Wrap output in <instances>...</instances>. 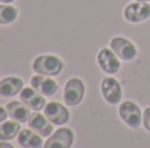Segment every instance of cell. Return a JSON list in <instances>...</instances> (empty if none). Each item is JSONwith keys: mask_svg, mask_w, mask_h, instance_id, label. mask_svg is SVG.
<instances>
[{"mask_svg": "<svg viewBox=\"0 0 150 148\" xmlns=\"http://www.w3.org/2000/svg\"><path fill=\"white\" fill-rule=\"evenodd\" d=\"M98 64L100 67V70L103 72L108 73V75H115V73L119 72L120 67H121V63H120V58L112 51L111 49H101L98 52Z\"/></svg>", "mask_w": 150, "mask_h": 148, "instance_id": "9c48e42d", "label": "cell"}, {"mask_svg": "<svg viewBox=\"0 0 150 148\" xmlns=\"http://www.w3.org/2000/svg\"><path fill=\"white\" fill-rule=\"evenodd\" d=\"M86 87L79 77H71L66 81L63 88V102L67 106H76L84 98Z\"/></svg>", "mask_w": 150, "mask_h": 148, "instance_id": "7a4b0ae2", "label": "cell"}, {"mask_svg": "<svg viewBox=\"0 0 150 148\" xmlns=\"http://www.w3.org/2000/svg\"><path fill=\"white\" fill-rule=\"evenodd\" d=\"M24 89V81L17 76H7L0 80V96L15 97Z\"/></svg>", "mask_w": 150, "mask_h": 148, "instance_id": "4fadbf2b", "label": "cell"}, {"mask_svg": "<svg viewBox=\"0 0 150 148\" xmlns=\"http://www.w3.org/2000/svg\"><path fill=\"white\" fill-rule=\"evenodd\" d=\"M8 117H9V115H8L7 108L0 106V123H3L4 121H7V118H8Z\"/></svg>", "mask_w": 150, "mask_h": 148, "instance_id": "d6986e66", "label": "cell"}, {"mask_svg": "<svg viewBox=\"0 0 150 148\" xmlns=\"http://www.w3.org/2000/svg\"><path fill=\"white\" fill-rule=\"evenodd\" d=\"M44 114L46 118L57 126H63L70 121V112L65 105L59 104L57 101L47 102L44 108Z\"/></svg>", "mask_w": 150, "mask_h": 148, "instance_id": "52a82bcc", "label": "cell"}, {"mask_svg": "<svg viewBox=\"0 0 150 148\" xmlns=\"http://www.w3.org/2000/svg\"><path fill=\"white\" fill-rule=\"evenodd\" d=\"M17 140L23 148H42L44 147V140L40 134L33 131L30 128H21V131L17 135Z\"/></svg>", "mask_w": 150, "mask_h": 148, "instance_id": "9a60e30c", "label": "cell"}, {"mask_svg": "<svg viewBox=\"0 0 150 148\" xmlns=\"http://www.w3.org/2000/svg\"><path fill=\"white\" fill-rule=\"evenodd\" d=\"M18 17V9L11 4H0V25H9Z\"/></svg>", "mask_w": 150, "mask_h": 148, "instance_id": "e0dca14e", "label": "cell"}, {"mask_svg": "<svg viewBox=\"0 0 150 148\" xmlns=\"http://www.w3.org/2000/svg\"><path fill=\"white\" fill-rule=\"evenodd\" d=\"M28 126L33 131L42 136V138H49L54 130H53V123L46 118L45 114H41L40 112H36L29 117Z\"/></svg>", "mask_w": 150, "mask_h": 148, "instance_id": "7c38bea8", "label": "cell"}, {"mask_svg": "<svg viewBox=\"0 0 150 148\" xmlns=\"http://www.w3.org/2000/svg\"><path fill=\"white\" fill-rule=\"evenodd\" d=\"M15 0H0V3H4V4H11V3H13Z\"/></svg>", "mask_w": 150, "mask_h": 148, "instance_id": "44dd1931", "label": "cell"}, {"mask_svg": "<svg viewBox=\"0 0 150 148\" xmlns=\"http://www.w3.org/2000/svg\"><path fill=\"white\" fill-rule=\"evenodd\" d=\"M142 125L145 130L150 133V106H148L142 112Z\"/></svg>", "mask_w": 150, "mask_h": 148, "instance_id": "ac0fdd59", "label": "cell"}, {"mask_svg": "<svg viewBox=\"0 0 150 148\" xmlns=\"http://www.w3.org/2000/svg\"><path fill=\"white\" fill-rule=\"evenodd\" d=\"M100 91L103 94V98L109 105H117L119 102H121L122 88L119 80H116L115 77H112V76L104 77L100 83Z\"/></svg>", "mask_w": 150, "mask_h": 148, "instance_id": "5b68a950", "label": "cell"}, {"mask_svg": "<svg viewBox=\"0 0 150 148\" xmlns=\"http://www.w3.org/2000/svg\"><path fill=\"white\" fill-rule=\"evenodd\" d=\"M74 138V131L71 128L59 127L47 138L42 148H71Z\"/></svg>", "mask_w": 150, "mask_h": 148, "instance_id": "8992f818", "label": "cell"}, {"mask_svg": "<svg viewBox=\"0 0 150 148\" xmlns=\"http://www.w3.org/2000/svg\"><path fill=\"white\" fill-rule=\"evenodd\" d=\"M32 70L36 73L45 76H57L62 72L63 62L59 57L53 54L38 55L32 63Z\"/></svg>", "mask_w": 150, "mask_h": 148, "instance_id": "6da1fadb", "label": "cell"}, {"mask_svg": "<svg viewBox=\"0 0 150 148\" xmlns=\"http://www.w3.org/2000/svg\"><path fill=\"white\" fill-rule=\"evenodd\" d=\"M30 87L45 97H52L58 92V84L52 76L36 73L30 77Z\"/></svg>", "mask_w": 150, "mask_h": 148, "instance_id": "30bf717a", "label": "cell"}, {"mask_svg": "<svg viewBox=\"0 0 150 148\" xmlns=\"http://www.w3.org/2000/svg\"><path fill=\"white\" fill-rule=\"evenodd\" d=\"M119 115L121 121L130 128H138L142 125V112L133 101H124L119 106Z\"/></svg>", "mask_w": 150, "mask_h": 148, "instance_id": "3957f363", "label": "cell"}, {"mask_svg": "<svg viewBox=\"0 0 150 148\" xmlns=\"http://www.w3.org/2000/svg\"><path fill=\"white\" fill-rule=\"evenodd\" d=\"M0 148H15L11 143L8 142H0Z\"/></svg>", "mask_w": 150, "mask_h": 148, "instance_id": "ffe728a7", "label": "cell"}, {"mask_svg": "<svg viewBox=\"0 0 150 148\" xmlns=\"http://www.w3.org/2000/svg\"><path fill=\"white\" fill-rule=\"evenodd\" d=\"M109 49L124 62H130L137 57V47L132 41L121 36L113 37L109 42Z\"/></svg>", "mask_w": 150, "mask_h": 148, "instance_id": "277c9868", "label": "cell"}, {"mask_svg": "<svg viewBox=\"0 0 150 148\" xmlns=\"http://www.w3.org/2000/svg\"><path fill=\"white\" fill-rule=\"evenodd\" d=\"M124 17L132 24H138L150 17V3L133 1L124 8Z\"/></svg>", "mask_w": 150, "mask_h": 148, "instance_id": "ba28073f", "label": "cell"}, {"mask_svg": "<svg viewBox=\"0 0 150 148\" xmlns=\"http://www.w3.org/2000/svg\"><path fill=\"white\" fill-rule=\"evenodd\" d=\"M134 1H145V3H150V0H134Z\"/></svg>", "mask_w": 150, "mask_h": 148, "instance_id": "7402d4cb", "label": "cell"}, {"mask_svg": "<svg viewBox=\"0 0 150 148\" xmlns=\"http://www.w3.org/2000/svg\"><path fill=\"white\" fill-rule=\"evenodd\" d=\"M21 131L20 122L16 121H4L0 123V142H8L15 139Z\"/></svg>", "mask_w": 150, "mask_h": 148, "instance_id": "2e32d148", "label": "cell"}, {"mask_svg": "<svg viewBox=\"0 0 150 148\" xmlns=\"http://www.w3.org/2000/svg\"><path fill=\"white\" fill-rule=\"evenodd\" d=\"M7 112H8V115L12 118L13 121L16 122H20V123H25L28 122L29 117H30V109L24 104L23 101H13L8 102L7 104Z\"/></svg>", "mask_w": 150, "mask_h": 148, "instance_id": "5bb4252c", "label": "cell"}, {"mask_svg": "<svg viewBox=\"0 0 150 148\" xmlns=\"http://www.w3.org/2000/svg\"><path fill=\"white\" fill-rule=\"evenodd\" d=\"M18 97H20V101H23L29 109L34 110V112H41V110H44L45 105L47 104L46 100H45V96L38 93V92L34 88H32V87H25V88L20 92Z\"/></svg>", "mask_w": 150, "mask_h": 148, "instance_id": "8fae6325", "label": "cell"}]
</instances>
